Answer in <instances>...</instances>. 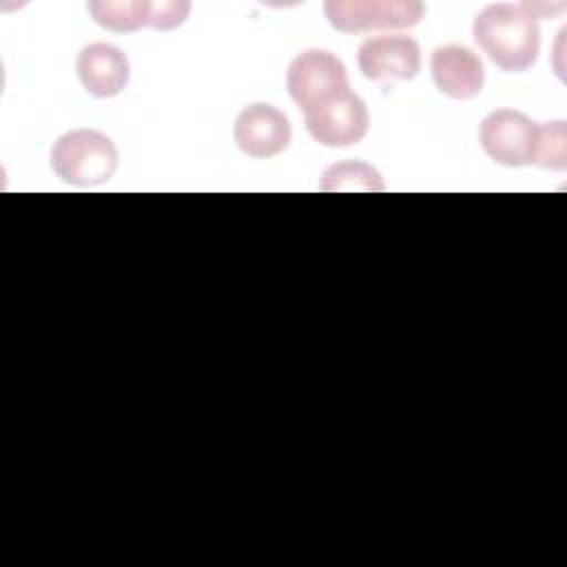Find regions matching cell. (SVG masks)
Instances as JSON below:
<instances>
[{
    "mask_svg": "<svg viewBox=\"0 0 567 567\" xmlns=\"http://www.w3.org/2000/svg\"><path fill=\"white\" fill-rule=\"evenodd\" d=\"M472 35L485 55L507 73H523L538 58L540 29L527 2L487 4L476 13Z\"/></svg>",
    "mask_w": 567,
    "mask_h": 567,
    "instance_id": "1",
    "label": "cell"
},
{
    "mask_svg": "<svg viewBox=\"0 0 567 567\" xmlns=\"http://www.w3.org/2000/svg\"><path fill=\"white\" fill-rule=\"evenodd\" d=\"M53 173L73 186H97L113 177L117 148L109 135L93 128H75L60 135L51 148Z\"/></svg>",
    "mask_w": 567,
    "mask_h": 567,
    "instance_id": "2",
    "label": "cell"
},
{
    "mask_svg": "<svg viewBox=\"0 0 567 567\" xmlns=\"http://www.w3.org/2000/svg\"><path fill=\"white\" fill-rule=\"evenodd\" d=\"M540 126L525 113L498 109L483 117L478 142L489 159L501 166H532L538 155Z\"/></svg>",
    "mask_w": 567,
    "mask_h": 567,
    "instance_id": "3",
    "label": "cell"
},
{
    "mask_svg": "<svg viewBox=\"0 0 567 567\" xmlns=\"http://www.w3.org/2000/svg\"><path fill=\"white\" fill-rule=\"evenodd\" d=\"M286 89L306 113L350 89L343 62L323 49L301 51L288 66Z\"/></svg>",
    "mask_w": 567,
    "mask_h": 567,
    "instance_id": "4",
    "label": "cell"
},
{
    "mask_svg": "<svg viewBox=\"0 0 567 567\" xmlns=\"http://www.w3.org/2000/svg\"><path fill=\"white\" fill-rule=\"evenodd\" d=\"M328 22L343 33L372 29H410L421 22L425 7L416 0H328Z\"/></svg>",
    "mask_w": 567,
    "mask_h": 567,
    "instance_id": "5",
    "label": "cell"
},
{
    "mask_svg": "<svg viewBox=\"0 0 567 567\" xmlns=\"http://www.w3.org/2000/svg\"><path fill=\"white\" fill-rule=\"evenodd\" d=\"M303 122L315 142L330 148H346L361 142L370 126L365 102L350 89L303 113Z\"/></svg>",
    "mask_w": 567,
    "mask_h": 567,
    "instance_id": "6",
    "label": "cell"
},
{
    "mask_svg": "<svg viewBox=\"0 0 567 567\" xmlns=\"http://www.w3.org/2000/svg\"><path fill=\"white\" fill-rule=\"evenodd\" d=\"M237 148L250 157L266 159L279 155L290 144L288 117L266 102H255L241 109L233 126Z\"/></svg>",
    "mask_w": 567,
    "mask_h": 567,
    "instance_id": "7",
    "label": "cell"
},
{
    "mask_svg": "<svg viewBox=\"0 0 567 567\" xmlns=\"http://www.w3.org/2000/svg\"><path fill=\"white\" fill-rule=\"evenodd\" d=\"M357 62L368 80H412L421 71V49L410 35H374L361 42Z\"/></svg>",
    "mask_w": 567,
    "mask_h": 567,
    "instance_id": "8",
    "label": "cell"
},
{
    "mask_svg": "<svg viewBox=\"0 0 567 567\" xmlns=\"http://www.w3.org/2000/svg\"><path fill=\"white\" fill-rule=\"evenodd\" d=\"M436 89L454 100H472L481 93L485 69L481 58L461 44L436 47L430 60Z\"/></svg>",
    "mask_w": 567,
    "mask_h": 567,
    "instance_id": "9",
    "label": "cell"
},
{
    "mask_svg": "<svg viewBox=\"0 0 567 567\" xmlns=\"http://www.w3.org/2000/svg\"><path fill=\"white\" fill-rule=\"evenodd\" d=\"M75 71L84 91L95 97H113L122 93L131 75L126 53L106 42L86 44L78 53Z\"/></svg>",
    "mask_w": 567,
    "mask_h": 567,
    "instance_id": "10",
    "label": "cell"
},
{
    "mask_svg": "<svg viewBox=\"0 0 567 567\" xmlns=\"http://www.w3.org/2000/svg\"><path fill=\"white\" fill-rule=\"evenodd\" d=\"M91 18L106 31L115 33H133L148 24L151 20V2H89L86 4Z\"/></svg>",
    "mask_w": 567,
    "mask_h": 567,
    "instance_id": "11",
    "label": "cell"
},
{
    "mask_svg": "<svg viewBox=\"0 0 567 567\" xmlns=\"http://www.w3.org/2000/svg\"><path fill=\"white\" fill-rule=\"evenodd\" d=\"M321 190H383V179L377 168L365 162L332 164L321 179Z\"/></svg>",
    "mask_w": 567,
    "mask_h": 567,
    "instance_id": "12",
    "label": "cell"
},
{
    "mask_svg": "<svg viewBox=\"0 0 567 567\" xmlns=\"http://www.w3.org/2000/svg\"><path fill=\"white\" fill-rule=\"evenodd\" d=\"M536 166L551 171H563L567 166V128L563 120L540 126Z\"/></svg>",
    "mask_w": 567,
    "mask_h": 567,
    "instance_id": "13",
    "label": "cell"
},
{
    "mask_svg": "<svg viewBox=\"0 0 567 567\" xmlns=\"http://www.w3.org/2000/svg\"><path fill=\"white\" fill-rule=\"evenodd\" d=\"M190 11V2H151L148 27L168 31L179 27Z\"/></svg>",
    "mask_w": 567,
    "mask_h": 567,
    "instance_id": "14",
    "label": "cell"
}]
</instances>
